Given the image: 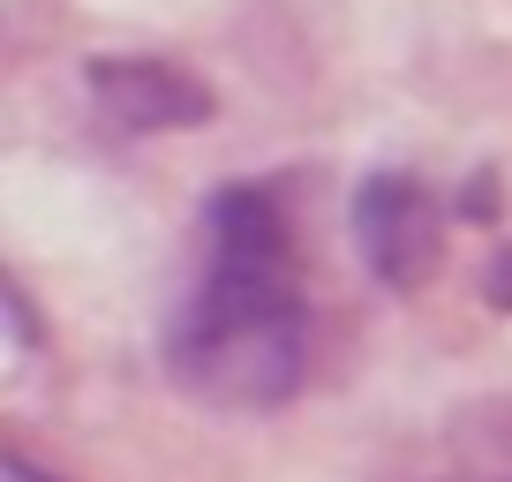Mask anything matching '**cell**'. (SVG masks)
I'll list each match as a JSON object with an SVG mask.
<instances>
[{"label":"cell","instance_id":"cell-1","mask_svg":"<svg viewBox=\"0 0 512 482\" xmlns=\"http://www.w3.org/2000/svg\"><path fill=\"white\" fill-rule=\"evenodd\" d=\"M166 370L219 415L294 400L309 370V294L294 272V226L279 189L234 181L204 204L196 279L166 332Z\"/></svg>","mask_w":512,"mask_h":482},{"label":"cell","instance_id":"cell-2","mask_svg":"<svg viewBox=\"0 0 512 482\" xmlns=\"http://www.w3.org/2000/svg\"><path fill=\"white\" fill-rule=\"evenodd\" d=\"M354 241H362L369 272L407 294L445 257V204H437L415 174H377L354 196Z\"/></svg>","mask_w":512,"mask_h":482},{"label":"cell","instance_id":"cell-3","mask_svg":"<svg viewBox=\"0 0 512 482\" xmlns=\"http://www.w3.org/2000/svg\"><path fill=\"white\" fill-rule=\"evenodd\" d=\"M91 106L106 113L113 129L151 136V129H196L211 113V91L174 61L121 53V61H91Z\"/></svg>","mask_w":512,"mask_h":482},{"label":"cell","instance_id":"cell-4","mask_svg":"<svg viewBox=\"0 0 512 482\" xmlns=\"http://www.w3.org/2000/svg\"><path fill=\"white\" fill-rule=\"evenodd\" d=\"M392 482H512V400L445 415Z\"/></svg>","mask_w":512,"mask_h":482},{"label":"cell","instance_id":"cell-5","mask_svg":"<svg viewBox=\"0 0 512 482\" xmlns=\"http://www.w3.org/2000/svg\"><path fill=\"white\" fill-rule=\"evenodd\" d=\"M8 482H46V475H31L23 460H8Z\"/></svg>","mask_w":512,"mask_h":482}]
</instances>
